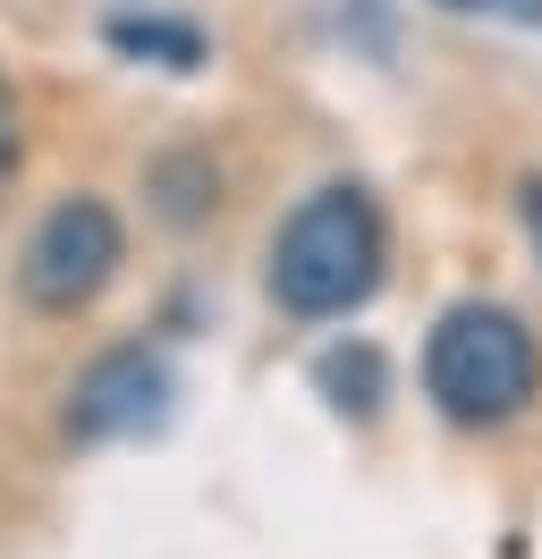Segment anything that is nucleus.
I'll list each match as a JSON object with an SVG mask.
<instances>
[{"instance_id": "7ed1b4c3", "label": "nucleus", "mask_w": 542, "mask_h": 559, "mask_svg": "<svg viewBox=\"0 0 542 559\" xmlns=\"http://www.w3.org/2000/svg\"><path fill=\"white\" fill-rule=\"evenodd\" d=\"M119 263H128L119 212L76 187V195H60V204L34 221L26 254H17V288H26L34 314H85L102 288L119 280Z\"/></svg>"}, {"instance_id": "f257e3e1", "label": "nucleus", "mask_w": 542, "mask_h": 559, "mask_svg": "<svg viewBox=\"0 0 542 559\" xmlns=\"http://www.w3.org/2000/svg\"><path fill=\"white\" fill-rule=\"evenodd\" d=\"M381 263H390V229H381V204H373L365 187H314L288 221H280V238H271V306L297 322H339L356 314L373 288H381Z\"/></svg>"}, {"instance_id": "20e7f679", "label": "nucleus", "mask_w": 542, "mask_h": 559, "mask_svg": "<svg viewBox=\"0 0 542 559\" xmlns=\"http://www.w3.org/2000/svg\"><path fill=\"white\" fill-rule=\"evenodd\" d=\"M169 407V373L153 348H102L76 390H68V441H128L144 424H162Z\"/></svg>"}, {"instance_id": "0eeeda50", "label": "nucleus", "mask_w": 542, "mask_h": 559, "mask_svg": "<svg viewBox=\"0 0 542 559\" xmlns=\"http://www.w3.org/2000/svg\"><path fill=\"white\" fill-rule=\"evenodd\" d=\"M322 390H331L339 407H356V416H373V399H381V356L356 340V348H331L322 356Z\"/></svg>"}, {"instance_id": "423d86ee", "label": "nucleus", "mask_w": 542, "mask_h": 559, "mask_svg": "<svg viewBox=\"0 0 542 559\" xmlns=\"http://www.w3.org/2000/svg\"><path fill=\"white\" fill-rule=\"evenodd\" d=\"M153 195H162V212L187 229V221H203V212L221 204V170H212L203 153H169V162H153Z\"/></svg>"}, {"instance_id": "1a4fd4ad", "label": "nucleus", "mask_w": 542, "mask_h": 559, "mask_svg": "<svg viewBox=\"0 0 542 559\" xmlns=\"http://www.w3.org/2000/svg\"><path fill=\"white\" fill-rule=\"evenodd\" d=\"M440 9H500V17H542V0H440Z\"/></svg>"}, {"instance_id": "6e6552de", "label": "nucleus", "mask_w": 542, "mask_h": 559, "mask_svg": "<svg viewBox=\"0 0 542 559\" xmlns=\"http://www.w3.org/2000/svg\"><path fill=\"white\" fill-rule=\"evenodd\" d=\"M17 178V103H9V76H0V195Z\"/></svg>"}, {"instance_id": "f03ea898", "label": "nucleus", "mask_w": 542, "mask_h": 559, "mask_svg": "<svg viewBox=\"0 0 542 559\" xmlns=\"http://www.w3.org/2000/svg\"><path fill=\"white\" fill-rule=\"evenodd\" d=\"M542 390V348L534 331L508 314V306H449L424 340V399H433L449 424H508L526 416Z\"/></svg>"}, {"instance_id": "39448f33", "label": "nucleus", "mask_w": 542, "mask_h": 559, "mask_svg": "<svg viewBox=\"0 0 542 559\" xmlns=\"http://www.w3.org/2000/svg\"><path fill=\"white\" fill-rule=\"evenodd\" d=\"M110 51H128V60H153V69H203L212 60V43H203V26H187V17H136V9H119L110 26Z\"/></svg>"}]
</instances>
